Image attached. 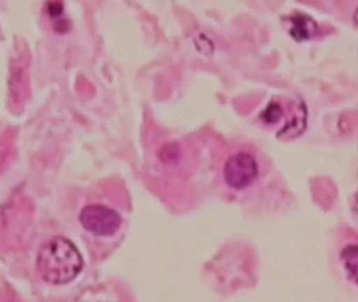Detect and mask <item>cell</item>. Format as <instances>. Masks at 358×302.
Here are the masks:
<instances>
[{
	"instance_id": "obj_1",
	"label": "cell",
	"mask_w": 358,
	"mask_h": 302,
	"mask_svg": "<svg viewBox=\"0 0 358 302\" xmlns=\"http://www.w3.org/2000/svg\"><path fill=\"white\" fill-rule=\"evenodd\" d=\"M263 153L250 143H232L219 161L222 185L232 193H245L255 188L266 173Z\"/></svg>"
},
{
	"instance_id": "obj_2",
	"label": "cell",
	"mask_w": 358,
	"mask_h": 302,
	"mask_svg": "<svg viewBox=\"0 0 358 302\" xmlns=\"http://www.w3.org/2000/svg\"><path fill=\"white\" fill-rule=\"evenodd\" d=\"M83 268L80 252L66 237H53L39 249L37 270L48 283L66 285L71 282L80 274Z\"/></svg>"
},
{
	"instance_id": "obj_3",
	"label": "cell",
	"mask_w": 358,
	"mask_h": 302,
	"mask_svg": "<svg viewBox=\"0 0 358 302\" xmlns=\"http://www.w3.org/2000/svg\"><path fill=\"white\" fill-rule=\"evenodd\" d=\"M262 122L282 138H292L303 132L307 111L301 101L289 96H276L262 111Z\"/></svg>"
},
{
	"instance_id": "obj_4",
	"label": "cell",
	"mask_w": 358,
	"mask_h": 302,
	"mask_svg": "<svg viewBox=\"0 0 358 302\" xmlns=\"http://www.w3.org/2000/svg\"><path fill=\"white\" fill-rule=\"evenodd\" d=\"M79 220L85 230L98 236H112L122 226V216L119 212L101 203L83 207Z\"/></svg>"
},
{
	"instance_id": "obj_5",
	"label": "cell",
	"mask_w": 358,
	"mask_h": 302,
	"mask_svg": "<svg viewBox=\"0 0 358 302\" xmlns=\"http://www.w3.org/2000/svg\"><path fill=\"white\" fill-rule=\"evenodd\" d=\"M339 260H341L345 277L349 279L350 282L355 285L356 279H357V245H356V241L345 243V245L341 249Z\"/></svg>"
}]
</instances>
